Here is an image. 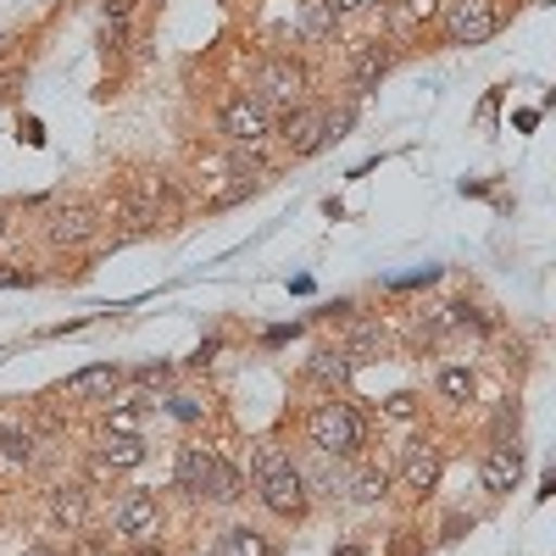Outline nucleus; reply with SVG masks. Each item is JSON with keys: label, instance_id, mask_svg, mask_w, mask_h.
I'll return each mask as SVG.
<instances>
[{"label": "nucleus", "instance_id": "nucleus-1", "mask_svg": "<svg viewBox=\"0 0 556 556\" xmlns=\"http://www.w3.org/2000/svg\"><path fill=\"white\" fill-rule=\"evenodd\" d=\"M256 501H262V513H273L278 523H301L312 513V484L290 462L285 445H262L256 451Z\"/></svg>", "mask_w": 556, "mask_h": 556}, {"label": "nucleus", "instance_id": "nucleus-2", "mask_svg": "<svg viewBox=\"0 0 556 556\" xmlns=\"http://www.w3.org/2000/svg\"><path fill=\"white\" fill-rule=\"evenodd\" d=\"M306 440H312V451H317V456L345 462V456H356V451H362L367 424H362V412H356L351 401L323 395V401H312V412H306Z\"/></svg>", "mask_w": 556, "mask_h": 556}, {"label": "nucleus", "instance_id": "nucleus-3", "mask_svg": "<svg viewBox=\"0 0 556 556\" xmlns=\"http://www.w3.org/2000/svg\"><path fill=\"white\" fill-rule=\"evenodd\" d=\"M306 89H312V67L301 62V56H290V51H273L262 67H256V89L251 96H262L267 106H301L306 101Z\"/></svg>", "mask_w": 556, "mask_h": 556}, {"label": "nucleus", "instance_id": "nucleus-4", "mask_svg": "<svg viewBox=\"0 0 556 556\" xmlns=\"http://www.w3.org/2000/svg\"><path fill=\"white\" fill-rule=\"evenodd\" d=\"M434 23H440L445 45H484L501 28V12H495V0H440Z\"/></svg>", "mask_w": 556, "mask_h": 556}, {"label": "nucleus", "instance_id": "nucleus-5", "mask_svg": "<svg viewBox=\"0 0 556 556\" xmlns=\"http://www.w3.org/2000/svg\"><path fill=\"white\" fill-rule=\"evenodd\" d=\"M217 134L228 139V146H262V139L273 134V112L262 96H251V89H240V96H228L217 106Z\"/></svg>", "mask_w": 556, "mask_h": 556}, {"label": "nucleus", "instance_id": "nucleus-6", "mask_svg": "<svg viewBox=\"0 0 556 556\" xmlns=\"http://www.w3.org/2000/svg\"><path fill=\"white\" fill-rule=\"evenodd\" d=\"M479 484H484V495H513L518 484H523V445L513 440V434H501L490 451H484V462H479Z\"/></svg>", "mask_w": 556, "mask_h": 556}, {"label": "nucleus", "instance_id": "nucleus-7", "mask_svg": "<svg viewBox=\"0 0 556 556\" xmlns=\"http://www.w3.org/2000/svg\"><path fill=\"white\" fill-rule=\"evenodd\" d=\"M156 523H162V501H156L151 490H123V495H117V506H112V534H123V540H151Z\"/></svg>", "mask_w": 556, "mask_h": 556}, {"label": "nucleus", "instance_id": "nucleus-8", "mask_svg": "<svg viewBox=\"0 0 556 556\" xmlns=\"http://www.w3.org/2000/svg\"><path fill=\"white\" fill-rule=\"evenodd\" d=\"M117 390H123V367L117 362H89V367H78V374L62 384V401L96 406V401H112Z\"/></svg>", "mask_w": 556, "mask_h": 556}, {"label": "nucleus", "instance_id": "nucleus-9", "mask_svg": "<svg viewBox=\"0 0 556 556\" xmlns=\"http://www.w3.org/2000/svg\"><path fill=\"white\" fill-rule=\"evenodd\" d=\"M273 134L285 139L290 156H317L323 151V112L317 106H290L285 117L273 123Z\"/></svg>", "mask_w": 556, "mask_h": 556}, {"label": "nucleus", "instance_id": "nucleus-10", "mask_svg": "<svg viewBox=\"0 0 556 556\" xmlns=\"http://www.w3.org/2000/svg\"><path fill=\"white\" fill-rule=\"evenodd\" d=\"M96 206H84V201H73V206H56L51 212V223H45V240H51L56 251H67V245H84V240H96Z\"/></svg>", "mask_w": 556, "mask_h": 556}, {"label": "nucleus", "instance_id": "nucleus-11", "mask_svg": "<svg viewBox=\"0 0 556 556\" xmlns=\"http://www.w3.org/2000/svg\"><path fill=\"white\" fill-rule=\"evenodd\" d=\"M440 445H429V440H412L406 445V462H401V484L412 490V495H434L440 490Z\"/></svg>", "mask_w": 556, "mask_h": 556}, {"label": "nucleus", "instance_id": "nucleus-12", "mask_svg": "<svg viewBox=\"0 0 556 556\" xmlns=\"http://www.w3.org/2000/svg\"><path fill=\"white\" fill-rule=\"evenodd\" d=\"M356 379V362H351V351L345 345H323V351H312L306 356V384H317V390H345Z\"/></svg>", "mask_w": 556, "mask_h": 556}, {"label": "nucleus", "instance_id": "nucleus-13", "mask_svg": "<svg viewBox=\"0 0 556 556\" xmlns=\"http://www.w3.org/2000/svg\"><path fill=\"white\" fill-rule=\"evenodd\" d=\"M212 462L217 451L212 445H178V462H173V490H184L190 501L206 495V479H212Z\"/></svg>", "mask_w": 556, "mask_h": 556}, {"label": "nucleus", "instance_id": "nucleus-14", "mask_svg": "<svg viewBox=\"0 0 556 556\" xmlns=\"http://www.w3.org/2000/svg\"><path fill=\"white\" fill-rule=\"evenodd\" d=\"M390 67H395V45H384V39L362 45V51L351 56V89H356V96H374Z\"/></svg>", "mask_w": 556, "mask_h": 556}, {"label": "nucleus", "instance_id": "nucleus-15", "mask_svg": "<svg viewBox=\"0 0 556 556\" xmlns=\"http://www.w3.org/2000/svg\"><path fill=\"white\" fill-rule=\"evenodd\" d=\"M45 513H51L56 529L78 534L89 523V484H51V495H45Z\"/></svg>", "mask_w": 556, "mask_h": 556}, {"label": "nucleus", "instance_id": "nucleus-16", "mask_svg": "<svg viewBox=\"0 0 556 556\" xmlns=\"http://www.w3.org/2000/svg\"><path fill=\"white\" fill-rule=\"evenodd\" d=\"M334 28H340V17H334L329 0H301L295 7V39L301 45H329Z\"/></svg>", "mask_w": 556, "mask_h": 556}, {"label": "nucleus", "instance_id": "nucleus-17", "mask_svg": "<svg viewBox=\"0 0 556 556\" xmlns=\"http://www.w3.org/2000/svg\"><path fill=\"white\" fill-rule=\"evenodd\" d=\"M146 462V440L139 434H106L96 445V473H123V468H139Z\"/></svg>", "mask_w": 556, "mask_h": 556}, {"label": "nucleus", "instance_id": "nucleus-18", "mask_svg": "<svg viewBox=\"0 0 556 556\" xmlns=\"http://www.w3.org/2000/svg\"><path fill=\"white\" fill-rule=\"evenodd\" d=\"M212 556H273V540L251 523H228L217 540H212Z\"/></svg>", "mask_w": 556, "mask_h": 556}, {"label": "nucleus", "instance_id": "nucleus-19", "mask_svg": "<svg viewBox=\"0 0 556 556\" xmlns=\"http://www.w3.org/2000/svg\"><path fill=\"white\" fill-rule=\"evenodd\" d=\"M240 495H245V473H240L228 456H217V462H212V479H206V495H201V501H212V506H235Z\"/></svg>", "mask_w": 556, "mask_h": 556}, {"label": "nucleus", "instance_id": "nucleus-20", "mask_svg": "<svg viewBox=\"0 0 556 556\" xmlns=\"http://www.w3.org/2000/svg\"><path fill=\"white\" fill-rule=\"evenodd\" d=\"M434 390H440V401H445V406H468V401L479 395V379H473V367H462V362H451V367H440V379H434Z\"/></svg>", "mask_w": 556, "mask_h": 556}, {"label": "nucleus", "instance_id": "nucleus-21", "mask_svg": "<svg viewBox=\"0 0 556 556\" xmlns=\"http://www.w3.org/2000/svg\"><path fill=\"white\" fill-rule=\"evenodd\" d=\"M434 17H440V0H395V7H390V28H395V34L429 28Z\"/></svg>", "mask_w": 556, "mask_h": 556}, {"label": "nucleus", "instance_id": "nucleus-22", "mask_svg": "<svg viewBox=\"0 0 556 556\" xmlns=\"http://www.w3.org/2000/svg\"><path fill=\"white\" fill-rule=\"evenodd\" d=\"M351 495H356L362 506H374V501H384V495H390V473H384V468H367V473H356Z\"/></svg>", "mask_w": 556, "mask_h": 556}, {"label": "nucleus", "instance_id": "nucleus-23", "mask_svg": "<svg viewBox=\"0 0 556 556\" xmlns=\"http://www.w3.org/2000/svg\"><path fill=\"white\" fill-rule=\"evenodd\" d=\"M0 456L17 462V468H28L34 462V434L28 429H0Z\"/></svg>", "mask_w": 556, "mask_h": 556}, {"label": "nucleus", "instance_id": "nucleus-24", "mask_svg": "<svg viewBox=\"0 0 556 556\" xmlns=\"http://www.w3.org/2000/svg\"><path fill=\"white\" fill-rule=\"evenodd\" d=\"M351 123H356V106H351V101H345V106H334V112H323V151L340 146V139L351 134Z\"/></svg>", "mask_w": 556, "mask_h": 556}, {"label": "nucleus", "instance_id": "nucleus-25", "mask_svg": "<svg viewBox=\"0 0 556 556\" xmlns=\"http://www.w3.org/2000/svg\"><path fill=\"white\" fill-rule=\"evenodd\" d=\"M345 351H351V362H374V351H384V329H379V323H362Z\"/></svg>", "mask_w": 556, "mask_h": 556}, {"label": "nucleus", "instance_id": "nucleus-26", "mask_svg": "<svg viewBox=\"0 0 556 556\" xmlns=\"http://www.w3.org/2000/svg\"><path fill=\"white\" fill-rule=\"evenodd\" d=\"M417 412H424V401H417L412 390H395V395L384 401V417H390V424H412Z\"/></svg>", "mask_w": 556, "mask_h": 556}, {"label": "nucleus", "instance_id": "nucleus-27", "mask_svg": "<svg viewBox=\"0 0 556 556\" xmlns=\"http://www.w3.org/2000/svg\"><path fill=\"white\" fill-rule=\"evenodd\" d=\"M162 406H167V417H173V424H201V417H206V406H201L195 395H167Z\"/></svg>", "mask_w": 556, "mask_h": 556}, {"label": "nucleus", "instance_id": "nucleus-28", "mask_svg": "<svg viewBox=\"0 0 556 556\" xmlns=\"http://www.w3.org/2000/svg\"><path fill=\"white\" fill-rule=\"evenodd\" d=\"M167 374H173L167 362H146V367H134V379H139V384H167Z\"/></svg>", "mask_w": 556, "mask_h": 556}, {"label": "nucleus", "instance_id": "nucleus-29", "mask_svg": "<svg viewBox=\"0 0 556 556\" xmlns=\"http://www.w3.org/2000/svg\"><path fill=\"white\" fill-rule=\"evenodd\" d=\"M23 285H34V273H23V267H0V290H23Z\"/></svg>", "mask_w": 556, "mask_h": 556}, {"label": "nucleus", "instance_id": "nucleus-30", "mask_svg": "<svg viewBox=\"0 0 556 556\" xmlns=\"http://www.w3.org/2000/svg\"><path fill=\"white\" fill-rule=\"evenodd\" d=\"M334 17H351V12H367V7H384V0H329Z\"/></svg>", "mask_w": 556, "mask_h": 556}, {"label": "nucleus", "instance_id": "nucleus-31", "mask_svg": "<svg viewBox=\"0 0 556 556\" xmlns=\"http://www.w3.org/2000/svg\"><path fill=\"white\" fill-rule=\"evenodd\" d=\"M290 340H295V323H278V329L262 334V345H290Z\"/></svg>", "mask_w": 556, "mask_h": 556}, {"label": "nucleus", "instance_id": "nucleus-32", "mask_svg": "<svg viewBox=\"0 0 556 556\" xmlns=\"http://www.w3.org/2000/svg\"><path fill=\"white\" fill-rule=\"evenodd\" d=\"M506 429H518V406H501V412H495V440H501Z\"/></svg>", "mask_w": 556, "mask_h": 556}, {"label": "nucleus", "instance_id": "nucleus-33", "mask_svg": "<svg viewBox=\"0 0 556 556\" xmlns=\"http://www.w3.org/2000/svg\"><path fill=\"white\" fill-rule=\"evenodd\" d=\"M134 12V0H106V17H128Z\"/></svg>", "mask_w": 556, "mask_h": 556}, {"label": "nucleus", "instance_id": "nucleus-34", "mask_svg": "<svg viewBox=\"0 0 556 556\" xmlns=\"http://www.w3.org/2000/svg\"><path fill=\"white\" fill-rule=\"evenodd\" d=\"M128 556H167V551H162V545H134Z\"/></svg>", "mask_w": 556, "mask_h": 556}, {"label": "nucleus", "instance_id": "nucleus-35", "mask_svg": "<svg viewBox=\"0 0 556 556\" xmlns=\"http://www.w3.org/2000/svg\"><path fill=\"white\" fill-rule=\"evenodd\" d=\"M23 556H51V545H28Z\"/></svg>", "mask_w": 556, "mask_h": 556}, {"label": "nucleus", "instance_id": "nucleus-36", "mask_svg": "<svg viewBox=\"0 0 556 556\" xmlns=\"http://www.w3.org/2000/svg\"><path fill=\"white\" fill-rule=\"evenodd\" d=\"M334 556H362V545H340V551H334Z\"/></svg>", "mask_w": 556, "mask_h": 556}, {"label": "nucleus", "instance_id": "nucleus-37", "mask_svg": "<svg viewBox=\"0 0 556 556\" xmlns=\"http://www.w3.org/2000/svg\"><path fill=\"white\" fill-rule=\"evenodd\" d=\"M0 235H7V206H0Z\"/></svg>", "mask_w": 556, "mask_h": 556}]
</instances>
